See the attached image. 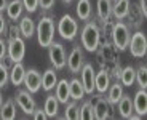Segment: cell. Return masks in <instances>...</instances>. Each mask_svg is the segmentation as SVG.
<instances>
[{
    "mask_svg": "<svg viewBox=\"0 0 147 120\" xmlns=\"http://www.w3.org/2000/svg\"><path fill=\"white\" fill-rule=\"evenodd\" d=\"M110 37H112V43L117 50L123 51L128 48V42H129V27L125 24V22H115L112 26V32H110Z\"/></svg>",
    "mask_w": 147,
    "mask_h": 120,
    "instance_id": "3",
    "label": "cell"
},
{
    "mask_svg": "<svg viewBox=\"0 0 147 120\" xmlns=\"http://www.w3.org/2000/svg\"><path fill=\"white\" fill-rule=\"evenodd\" d=\"M56 29H58V34L64 40H74L78 34V22L70 15H64L63 18L59 19Z\"/></svg>",
    "mask_w": 147,
    "mask_h": 120,
    "instance_id": "4",
    "label": "cell"
},
{
    "mask_svg": "<svg viewBox=\"0 0 147 120\" xmlns=\"http://www.w3.org/2000/svg\"><path fill=\"white\" fill-rule=\"evenodd\" d=\"M117 106H118L120 115L123 117V119H129V115L133 114V99H131V96H128V95L123 93V96H121L120 101L117 102Z\"/></svg>",
    "mask_w": 147,
    "mask_h": 120,
    "instance_id": "23",
    "label": "cell"
},
{
    "mask_svg": "<svg viewBox=\"0 0 147 120\" xmlns=\"http://www.w3.org/2000/svg\"><path fill=\"white\" fill-rule=\"evenodd\" d=\"M7 5H8V0H0V13L7 8Z\"/></svg>",
    "mask_w": 147,
    "mask_h": 120,
    "instance_id": "40",
    "label": "cell"
},
{
    "mask_svg": "<svg viewBox=\"0 0 147 120\" xmlns=\"http://www.w3.org/2000/svg\"><path fill=\"white\" fill-rule=\"evenodd\" d=\"M19 26L16 24H11L10 26V34H8V39H16V37H19Z\"/></svg>",
    "mask_w": 147,
    "mask_h": 120,
    "instance_id": "36",
    "label": "cell"
},
{
    "mask_svg": "<svg viewBox=\"0 0 147 120\" xmlns=\"http://www.w3.org/2000/svg\"><path fill=\"white\" fill-rule=\"evenodd\" d=\"M24 75H26V67L22 66V62H15V66L11 67L10 71V80L15 87H19L22 85V80H24Z\"/></svg>",
    "mask_w": 147,
    "mask_h": 120,
    "instance_id": "18",
    "label": "cell"
},
{
    "mask_svg": "<svg viewBox=\"0 0 147 120\" xmlns=\"http://www.w3.org/2000/svg\"><path fill=\"white\" fill-rule=\"evenodd\" d=\"M30 117H32V119H35V120H47V119H48L47 114H45V111L37 109V107H35V111L30 114Z\"/></svg>",
    "mask_w": 147,
    "mask_h": 120,
    "instance_id": "34",
    "label": "cell"
},
{
    "mask_svg": "<svg viewBox=\"0 0 147 120\" xmlns=\"http://www.w3.org/2000/svg\"><path fill=\"white\" fill-rule=\"evenodd\" d=\"M94 98V102H93V107H94V119L98 120H106L110 117V111H112V107H110V102L107 101V98H104V96H93Z\"/></svg>",
    "mask_w": 147,
    "mask_h": 120,
    "instance_id": "10",
    "label": "cell"
},
{
    "mask_svg": "<svg viewBox=\"0 0 147 120\" xmlns=\"http://www.w3.org/2000/svg\"><path fill=\"white\" fill-rule=\"evenodd\" d=\"M58 109H59V101L55 95H48L47 99H45V104H43V111L47 114L48 119H55L58 115Z\"/></svg>",
    "mask_w": 147,
    "mask_h": 120,
    "instance_id": "20",
    "label": "cell"
},
{
    "mask_svg": "<svg viewBox=\"0 0 147 120\" xmlns=\"http://www.w3.org/2000/svg\"><path fill=\"white\" fill-rule=\"evenodd\" d=\"M38 7H42L43 10H51L55 7V0H38Z\"/></svg>",
    "mask_w": 147,
    "mask_h": 120,
    "instance_id": "35",
    "label": "cell"
},
{
    "mask_svg": "<svg viewBox=\"0 0 147 120\" xmlns=\"http://www.w3.org/2000/svg\"><path fill=\"white\" fill-rule=\"evenodd\" d=\"M55 88H56L55 96L58 98V101L63 102V104H66V102L70 99V95H69V82H67V79L58 80V83H56Z\"/></svg>",
    "mask_w": 147,
    "mask_h": 120,
    "instance_id": "19",
    "label": "cell"
},
{
    "mask_svg": "<svg viewBox=\"0 0 147 120\" xmlns=\"http://www.w3.org/2000/svg\"><path fill=\"white\" fill-rule=\"evenodd\" d=\"M56 83H58V75H56V71L53 67L47 69L42 74V88L45 91H51L56 87Z\"/></svg>",
    "mask_w": 147,
    "mask_h": 120,
    "instance_id": "16",
    "label": "cell"
},
{
    "mask_svg": "<svg viewBox=\"0 0 147 120\" xmlns=\"http://www.w3.org/2000/svg\"><path fill=\"white\" fill-rule=\"evenodd\" d=\"M139 10H141V13H142V16L146 18L147 16V0H139Z\"/></svg>",
    "mask_w": 147,
    "mask_h": 120,
    "instance_id": "38",
    "label": "cell"
},
{
    "mask_svg": "<svg viewBox=\"0 0 147 120\" xmlns=\"http://www.w3.org/2000/svg\"><path fill=\"white\" fill-rule=\"evenodd\" d=\"M109 87H110V74L106 69H101L99 72H96L94 74V90L99 95H102V93H106L109 90Z\"/></svg>",
    "mask_w": 147,
    "mask_h": 120,
    "instance_id": "14",
    "label": "cell"
},
{
    "mask_svg": "<svg viewBox=\"0 0 147 120\" xmlns=\"http://www.w3.org/2000/svg\"><path fill=\"white\" fill-rule=\"evenodd\" d=\"M133 112H136L139 117H144L147 114V91L146 88H141L134 98H133Z\"/></svg>",
    "mask_w": 147,
    "mask_h": 120,
    "instance_id": "13",
    "label": "cell"
},
{
    "mask_svg": "<svg viewBox=\"0 0 147 120\" xmlns=\"http://www.w3.org/2000/svg\"><path fill=\"white\" fill-rule=\"evenodd\" d=\"M64 119H69V120H78V106L77 101H72L66 102V111H64Z\"/></svg>",
    "mask_w": 147,
    "mask_h": 120,
    "instance_id": "30",
    "label": "cell"
},
{
    "mask_svg": "<svg viewBox=\"0 0 147 120\" xmlns=\"http://www.w3.org/2000/svg\"><path fill=\"white\" fill-rule=\"evenodd\" d=\"M107 93V101L110 104H117L120 101V98L123 96V85L120 82H115V83H110L109 90L106 91Z\"/></svg>",
    "mask_w": 147,
    "mask_h": 120,
    "instance_id": "26",
    "label": "cell"
},
{
    "mask_svg": "<svg viewBox=\"0 0 147 120\" xmlns=\"http://www.w3.org/2000/svg\"><path fill=\"white\" fill-rule=\"evenodd\" d=\"M7 31V19L3 18V15L0 13V35Z\"/></svg>",
    "mask_w": 147,
    "mask_h": 120,
    "instance_id": "39",
    "label": "cell"
},
{
    "mask_svg": "<svg viewBox=\"0 0 147 120\" xmlns=\"http://www.w3.org/2000/svg\"><path fill=\"white\" fill-rule=\"evenodd\" d=\"M112 16V0H98V18L102 22H109Z\"/></svg>",
    "mask_w": 147,
    "mask_h": 120,
    "instance_id": "21",
    "label": "cell"
},
{
    "mask_svg": "<svg viewBox=\"0 0 147 120\" xmlns=\"http://www.w3.org/2000/svg\"><path fill=\"white\" fill-rule=\"evenodd\" d=\"M63 2H66V3H70V2H72V0H63Z\"/></svg>",
    "mask_w": 147,
    "mask_h": 120,
    "instance_id": "42",
    "label": "cell"
},
{
    "mask_svg": "<svg viewBox=\"0 0 147 120\" xmlns=\"http://www.w3.org/2000/svg\"><path fill=\"white\" fill-rule=\"evenodd\" d=\"M128 10H129V0H115V3L112 5V16L118 21H121L128 16Z\"/></svg>",
    "mask_w": 147,
    "mask_h": 120,
    "instance_id": "15",
    "label": "cell"
},
{
    "mask_svg": "<svg viewBox=\"0 0 147 120\" xmlns=\"http://www.w3.org/2000/svg\"><path fill=\"white\" fill-rule=\"evenodd\" d=\"M134 71H136V80L134 82H138V85L141 88H146L147 87V67L146 66H139Z\"/></svg>",
    "mask_w": 147,
    "mask_h": 120,
    "instance_id": "31",
    "label": "cell"
},
{
    "mask_svg": "<svg viewBox=\"0 0 147 120\" xmlns=\"http://www.w3.org/2000/svg\"><path fill=\"white\" fill-rule=\"evenodd\" d=\"M0 119L2 120H15L16 119V104L15 99H7L0 106Z\"/></svg>",
    "mask_w": 147,
    "mask_h": 120,
    "instance_id": "17",
    "label": "cell"
},
{
    "mask_svg": "<svg viewBox=\"0 0 147 120\" xmlns=\"http://www.w3.org/2000/svg\"><path fill=\"white\" fill-rule=\"evenodd\" d=\"M2 102H3V98H2V93H0V106H2Z\"/></svg>",
    "mask_w": 147,
    "mask_h": 120,
    "instance_id": "41",
    "label": "cell"
},
{
    "mask_svg": "<svg viewBox=\"0 0 147 120\" xmlns=\"http://www.w3.org/2000/svg\"><path fill=\"white\" fill-rule=\"evenodd\" d=\"M134 80H136V71H134V67L126 66V67L121 69L120 77H118V82H120L123 87H131V85L134 83Z\"/></svg>",
    "mask_w": 147,
    "mask_h": 120,
    "instance_id": "28",
    "label": "cell"
},
{
    "mask_svg": "<svg viewBox=\"0 0 147 120\" xmlns=\"http://www.w3.org/2000/svg\"><path fill=\"white\" fill-rule=\"evenodd\" d=\"M48 58L51 61V64L55 66L56 71H61L66 67V50L59 42L53 40L50 47H48Z\"/></svg>",
    "mask_w": 147,
    "mask_h": 120,
    "instance_id": "6",
    "label": "cell"
},
{
    "mask_svg": "<svg viewBox=\"0 0 147 120\" xmlns=\"http://www.w3.org/2000/svg\"><path fill=\"white\" fill-rule=\"evenodd\" d=\"M99 40H101V31L98 27L94 21H90L83 26L82 29V47L86 51H96L99 47Z\"/></svg>",
    "mask_w": 147,
    "mask_h": 120,
    "instance_id": "2",
    "label": "cell"
},
{
    "mask_svg": "<svg viewBox=\"0 0 147 120\" xmlns=\"http://www.w3.org/2000/svg\"><path fill=\"white\" fill-rule=\"evenodd\" d=\"M22 85L26 87V90L29 91V93H37L42 87V74L38 72V71H35V69L26 71Z\"/></svg>",
    "mask_w": 147,
    "mask_h": 120,
    "instance_id": "12",
    "label": "cell"
},
{
    "mask_svg": "<svg viewBox=\"0 0 147 120\" xmlns=\"http://www.w3.org/2000/svg\"><path fill=\"white\" fill-rule=\"evenodd\" d=\"M5 56H7V42L0 39V61H3Z\"/></svg>",
    "mask_w": 147,
    "mask_h": 120,
    "instance_id": "37",
    "label": "cell"
},
{
    "mask_svg": "<svg viewBox=\"0 0 147 120\" xmlns=\"http://www.w3.org/2000/svg\"><path fill=\"white\" fill-rule=\"evenodd\" d=\"M22 10H24V7H22V2H21V0H11V2H8L7 8H5L8 18H10L11 21H16V19L21 18Z\"/></svg>",
    "mask_w": 147,
    "mask_h": 120,
    "instance_id": "22",
    "label": "cell"
},
{
    "mask_svg": "<svg viewBox=\"0 0 147 120\" xmlns=\"http://www.w3.org/2000/svg\"><path fill=\"white\" fill-rule=\"evenodd\" d=\"M78 119L82 120H93L94 119V107L91 101H85L82 107H78Z\"/></svg>",
    "mask_w": 147,
    "mask_h": 120,
    "instance_id": "29",
    "label": "cell"
},
{
    "mask_svg": "<svg viewBox=\"0 0 147 120\" xmlns=\"http://www.w3.org/2000/svg\"><path fill=\"white\" fill-rule=\"evenodd\" d=\"M75 11H77V18L80 21H88L91 18V2L90 0H78Z\"/></svg>",
    "mask_w": 147,
    "mask_h": 120,
    "instance_id": "27",
    "label": "cell"
},
{
    "mask_svg": "<svg viewBox=\"0 0 147 120\" xmlns=\"http://www.w3.org/2000/svg\"><path fill=\"white\" fill-rule=\"evenodd\" d=\"M21 2H22L24 10H27L29 13H34L38 8V0H21Z\"/></svg>",
    "mask_w": 147,
    "mask_h": 120,
    "instance_id": "33",
    "label": "cell"
},
{
    "mask_svg": "<svg viewBox=\"0 0 147 120\" xmlns=\"http://www.w3.org/2000/svg\"><path fill=\"white\" fill-rule=\"evenodd\" d=\"M8 80H10V71L3 61H0V88H3Z\"/></svg>",
    "mask_w": 147,
    "mask_h": 120,
    "instance_id": "32",
    "label": "cell"
},
{
    "mask_svg": "<svg viewBox=\"0 0 147 120\" xmlns=\"http://www.w3.org/2000/svg\"><path fill=\"white\" fill-rule=\"evenodd\" d=\"M15 102L19 106V109H21L24 114H27V115H30V114L35 111V107H37L35 99L32 98V93H29L27 90L18 91L16 96H15Z\"/></svg>",
    "mask_w": 147,
    "mask_h": 120,
    "instance_id": "8",
    "label": "cell"
},
{
    "mask_svg": "<svg viewBox=\"0 0 147 120\" xmlns=\"http://www.w3.org/2000/svg\"><path fill=\"white\" fill-rule=\"evenodd\" d=\"M128 48L131 51V56L134 58H144L147 53V39H146V34L138 31L134 32L131 37H129V42H128Z\"/></svg>",
    "mask_w": 147,
    "mask_h": 120,
    "instance_id": "5",
    "label": "cell"
},
{
    "mask_svg": "<svg viewBox=\"0 0 147 120\" xmlns=\"http://www.w3.org/2000/svg\"><path fill=\"white\" fill-rule=\"evenodd\" d=\"M7 55L13 62H22L24 55H26V43L21 37L10 39L7 43Z\"/></svg>",
    "mask_w": 147,
    "mask_h": 120,
    "instance_id": "7",
    "label": "cell"
},
{
    "mask_svg": "<svg viewBox=\"0 0 147 120\" xmlns=\"http://www.w3.org/2000/svg\"><path fill=\"white\" fill-rule=\"evenodd\" d=\"M66 64L69 67V71L72 74H77L80 72L82 66L85 64V58H83V51H82V47L80 45H75V47L70 50L69 56L66 59Z\"/></svg>",
    "mask_w": 147,
    "mask_h": 120,
    "instance_id": "9",
    "label": "cell"
},
{
    "mask_svg": "<svg viewBox=\"0 0 147 120\" xmlns=\"http://www.w3.org/2000/svg\"><path fill=\"white\" fill-rule=\"evenodd\" d=\"M19 32L24 39H30V37L35 34V24L29 16H22L21 21H19Z\"/></svg>",
    "mask_w": 147,
    "mask_h": 120,
    "instance_id": "24",
    "label": "cell"
},
{
    "mask_svg": "<svg viewBox=\"0 0 147 120\" xmlns=\"http://www.w3.org/2000/svg\"><path fill=\"white\" fill-rule=\"evenodd\" d=\"M82 74V85L85 88V95H93L94 91V69H93V64H83L80 69Z\"/></svg>",
    "mask_w": 147,
    "mask_h": 120,
    "instance_id": "11",
    "label": "cell"
},
{
    "mask_svg": "<svg viewBox=\"0 0 147 120\" xmlns=\"http://www.w3.org/2000/svg\"><path fill=\"white\" fill-rule=\"evenodd\" d=\"M37 40L42 48H48L55 40V19L51 16H42L35 27Z\"/></svg>",
    "mask_w": 147,
    "mask_h": 120,
    "instance_id": "1",
    "label": "cell"
},
{
    "mask_svg": "<svg viewBox=\"0 0 147 120\" xmlns=\"http://www.w3.org/2000/svg\"><path fill=\"white\" fill-rule=\"evenodd\" d=\"M69 95L74 101H82L85 96V88L78 79H72L69 82Z\"/></svg>",
    "mask_w": 147,
    "mask_h": 120,
    "instance_id": "25",
    "label": "cell"
}]
</instances>
